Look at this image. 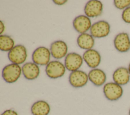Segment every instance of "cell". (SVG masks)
Instances as JSON below:
<instances>
[{"label":"cell","mask_w":130,"mask_h":115,"mask_svg":"<svg viewBox=\"0 0 130 115\" xmlns=\"http://www.w3.org/2000/svg\"><path fill=\"white\" fill-rule=\"evenodd\" d=\"M50 111L49 104L44 100L35 102L31 107L32 115H48Z\"/></svg>","instance_id":"cell-17"},{"label":"cell","mask_w":130,"mask_h":115,"mask_svg":"<svg viewBox=\"0 0 130 115\" xmlns=\"http://www.w3.org/2000/svg\"><path fill=\"white\" fill-rule=\"evenodd\" d=\"M50 51L53 58L57 59H61L67 56L68 46L64 42L60 40L56 41L51 44Z\"/></svg>","instance_id":"cell-12"},{"label":"cell","mask_w":130,"mask_h":115,"mask_svg":"<svg viewBox=\"0 0 130 115\" xmlns=\"http://www.w3.org/2000/svg\"><path fill=\"white\" fill-rule=\"evenodd\" d=\"M77 42L78 46L84 50H90L94 45L93 37L87 33L81 34L77 38Z\"/></svg>","instance_id":"cell-18"},{"label":"cell","mask_w":130,"mask_h":115,"mask_svg":"<svg viewBox=\"0 0 130 115\" xmlns=\"http://www.w3.org/2000/svg\"><path fill=\"white\" fill-rule=\"evenodd\" d=\"M103 92L107 99L110 101H116L121 97L123 90L121 86L115 82H110L104 85Z\"/></svg>","instance_id":"cell-2"},{"label":"cell","mask_w":130,"mask_h":115,"mask_svg":"<svg viewBox=\"0 0 130 115\" xmlns=\"http://www.w3.org/2000/svg\"><path fill=\"white\" fill-rule=\"evenodd\" d=\"M89 81L96 86H101L106 81V74L105 72L99 68L91 69L88 74Z\"/></svg>","instance_id":"cell-16"},{"label":"cell","mask_w":130,"mask_h":115,"mask_svg":"<svg viewBox=\"0 0 130 115\" xmlns=\"http://www.w3.org/2000/svg\"><path fill=\"white\" fill-rule=\"evenodd\" d=\"M73 25L75 29L81 34L86 33L92 25L90 18L83 15L76 17L73 20Z\"/></svg>","instance_id":"cell-11"},{"label":"cell","mask_w":130,"mask_h":115,"mask_svg":"<svg viewBox=\"0 0 130 115\" xmlns=\"http://www.w3.org/2000/svg\"><path fill=\"white\" fill-rule=\"evenodd\" d=\"M110 31V25L104 20H100L93 23L90 29L91 35L93 37L102 38L107 36Z\"/></svg>","instance_id":"cell-5"},{"label":"cell","mask_w":130,"mask_h":115,"mask_svg":"<svg viewBox=\"0 0 130 115\" xmlns=\"http://www.w3.org/2000/svg\"><path fill=\"white\" fill-rule=\"evenodd\" d=\"M115 49L120 52H126L130 50V39L126 32H121L116 35L114 40Z\"/></svg>","instance_id":"cell-10"},{"label":"cell","mask_w":130,"mask_h":115,"mask_svg":"<svg viewBox=\"0 0 130 115\" xmlns=\"http://www.w3.org/2000/svg\"><path fill=\"white\" fill-rule=\"evenodd\" d=\"M22 72L25 79L33 80L38 78L40 74V68L34 62H27L22 67Z\"/></svg>","instance_id":"cell-14"},{"label":"cell","mask_w":130,"mask_h":115,"mask_svg":"<svg viewBox=\"0 0 130 115\" xmlns=\"http://www.w3.org/2000/svg\"><path fill=\"white\" fill-rule=\"evenodd\" d=\"M103 9V5L101 1L91 0L88 1L85 5L84 13L89 18L96 17L102 14Z\"/></svg>","instance_id":"cell-9"},{"label":"cell","mask_w":130,"mask_h":115,"mask_svg":"<svg viewBox=\"0 0 130 115\" xmlns=\"http://www.w3.org/2000/svg\"><path fill=\"white\" fill-rule=\"evenodd\" d=\"M114 4L116 8L118 9H125L130 6V0H115Z\"/></svg>","instance_id":"cell-20"},{"label":"cell","mask_w":130,"mask_h":115,"mask_svg":"<svg viewBox=\"0 0 130 115\" xmlns=\"http://www.w3.org/2000/svg\"><path fill=\"white\" fill-rule=\"evenodd\" d=\"M22 72V67L19 65L11 63L4 67L2 70V76L8 83L16 82L20 78Z\"/></svg>","instance_id":"cell-1"},{"label":"cell","mask_w":130,"mask_h":115,"mask_svg":"<svg viewBox=\"0 0 130 115\" xmlns=\"http://www.w3.org/2000/svg\"><path fill=\"white\" fill-rule=\"evenodd\" d=\"M83 59L87 65L92 68L98 67L101 61V57L99 52L92 49L86 50L84 53Z\"/></svg>","instance_id":"cell-13"},{"label":"cell","mask_w":130,"mask_h":115,"mask_svg":"<svg viewBox=\"0 0 130 115\" xmlns=\"http://www.w3.org/2000/svg\"><path fill=\"white\" fill-rule=\"evenodd\" d=\"M128 115H130V109H129V111H128Z\"/></svg>","instance_id":"cell-26"},{"label":"cell","mask_w":130,"mask_h":115,"mask_svg":"<svg viewBox=\"0 0 130 115\" xmlns=\"http://www.w3.org/2000/svg\"><path fill=\"white\" fill-rule=\"evenodd\" d=\"M53 2L56 5H63L64 4H65L67 1H65V0H63V1H62V0H54L53 1Z\"/></svg>","instance_id":"cell-23"},{"label":"cell","mask_w":130,"mask_h":115,"mask_svg":"<svg viewBox=\"0 0 130 115\" xmlns=\"http://www.w3.org/2000/svg\"><path fill=\"white\" fill-rule=\"evenodd\" d=\"M128 72H129V74H130V63L129 64V65H128Z\"/></svg>","instance_id":"cell-25"},{"label":"cell","mask_w":130,"mask_h":115,"mask_svg":"<svg viewBox=\"0 0 130 115\" xmlns=\"http://www.w3.org/2000/svg\"><path fill=\"white\" fill-rule=\"evenodd\" d=\"M83 57L76 53L72 52L68 54L64 59L66 68L70 71L78 70L83 63Z\"/></svg>","instance_id":"cell-7"},{"label":"cell","mask_w":130,"mask_h":115,"mask_svg":"<svg viewBox=\"0 0 130 115\" xmlns=\"http://www.w3.org/2000/svg\"><path fill=\"white\" fill-rule=\"evenodd\" d=\"M122 19L126 23H130V6L125 9L122 13Z\"/></svg>","instance_id":"cell-21"},{"label":"cell","mask_w":130,"mask_h":115,"mask_svg":"<svg viewBox=\"0 0 130 115\" xmlns=\"http://www.w3.org/2000/svg\"><path fill=\"white\" fill-rule=\"evenodd\" d=\"M14 47V41L12 38L7 35H0V49L2 51H11Z\"/></svg>","instance_id":"cell-19"},{"label":"cell","mask_w":130,"mask_h":115,"mask_svg":"<svg viewBox=\"0 0 130 115\" xmlns=\"http://www.w3.org/2000/svg\"><path fill=\"white\" fill-rule=\"evenodd\" d=\"M51 53L50 51L46 47H39L32 53V61L37 65H47L50 62Z\"/></svg>","instance_id":"cell-6"},{"label":"cell","mask_w":130,"mask_h":115,"mask_svg":"<svg viewBox=\"0 0 130 115\" xmlns=\"http://www.w3.org/2000/svg\"><path fill=\"white\" fill-rule=\"evenodd\" d=\"M5 30V25L2 21H0V34L2 35Z\"/></svg>","instance_id":"cell-24"},{"label":"cell","mask_w":130,"mask_h":115,"mask_svg":"<svg viewBox=\"0 0 130 115\" xmlns=\"http://www.w3.org/2000/svg\"><path fill=\"white\" fill-rule=\"evenodd\" d=\"M88 74L82 70L72 72L69 78V83L74 88H81L84 86L88 80Z\"/></svg>","instance_id":"cell-8"},{"label":"cell","mask_w":130,"mask_h":115,"mask_svg":"<svg viewBox=\"0 0 130 115\" xmlns=\"http://www.w3.org/2000/svg\"><path fill=\"white\" fill-rule=\"evenodd\" d=\"M112 78L114 82L120 86H122L127 84L129 82L130 74L127 68L121 67L114 71Z\"/></svg>","instance_id":"cell-15"},{"label":"cell","mask_w":130,"mask_h":115,"mask_svg":"<svg viewBox=\"0 0 130 115\" xmlns=\"http://www.w3.org/2000/svg\"><path fill=\"white\" fill-rule=\"evenodd\" d=\"M8 57L9 60L14 64L18 65L23 63L27 57V51L26 48L22 45L15 46L9 52Z\"/></svg>","instance_id":"cell-3"},{"label":"cell","mask_w":130,"mask_h":115,"mask_svg":"<svg viewBox=\"0 0 130 115\" xmlns=\"http://www.w3.org/2000/svg\"><path fill=\"white\" fill-rule=\"evenodd\" d=\"M65 65L57 60L50 61L46 66L45 71L47 76L51 79H57L62 76L66 72Z\"/></svg>","instance_id":"cell-4"},{"label":"cell","mask_w":130,"mask_h":115,"mask_svg":"<svg viewBox=\"0 0 130 115\" xmlns=\"http://www.w3.org/2000/svg\"><path fill=\"white\" fill-rule=\"evenodd\" d=\"M1 115H18L17 112L12 109H7L4 111Z\"/></svg>","instance_id":"cell-22"}]
</instances>
